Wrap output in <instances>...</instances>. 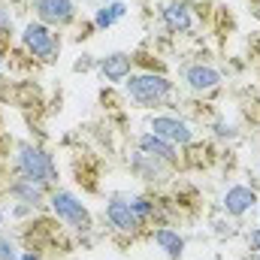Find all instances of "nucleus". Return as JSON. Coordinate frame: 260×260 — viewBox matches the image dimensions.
Instances as JSON below:
<instances>
[{"mask_svg": "<svg viewBox=\"0 0 260 260\" xmlns=\"http://www.w3.org/2000/svg\"><path fill=\"white\" fill-rule=\"evenodd\" d=\"M15 167L30 182H40V185H55L58 182V167H55L52 154L43 151V148H37V145H30V142H21L18 145Z\"/></svg>", "mask_w": 260, "mask_h": 260, "instance_id": "obj_1", "label": "nucleus"}, {"mask_svg": "<svg viewBox=\"0 0 260 260\" xmlns=\"http://www.w3.org/2000/svg\"><path fill=\"white\" fill-rule=\"evenodd\" d=\"M160 18H164V24H167L173 34H185V30H191V24H194V18H191V9H188L182 0H173V3H167V6L160 9Z\"/></svg>", "mask_w": 260, "mask_h": 260, "instance_id": "obj_11", "label": "nucleus"}, {"mask_svg": "<svg viewBox=\"0 0 260 260\" xmlns=\"http://www.w3.org/2000/svg\"><path fill=\"white\" fill-rule=\"evenodd\" d=\"M154 242L170 260H182V254H185V239L179 236V230L160 227V230H154Z\"/></svg>", "mask_w": 260, "mask_h": 260, "instance_id": "obj_14", "label": "nucleus"}, {"mask_svg": "<svg viewBox=\"0 0 260 260\" xmlns=\"http://www.w3.org/2000/svg\"><path fill=\"white\" fill-rule=\"evenodd\" d=\"M151 133L154 136H160V139H167V142H179V145H188L191 139H194V133L191 127L182 121V118H173V115H157V118H151Z\"/></svg>", "mask_w": 260, "mask_h": 260, "instance_id": "obj_6", "label": "nucleus"}, {"mask_svg": "<svg viewBox=\"0 0 260 260\" xmlns=\"http://www.w3.org/2000/svg\"><path fill=\"white\" fill-rule=\"evenodd\" d=\"M0 227H3V215H0Z\"/></svg>", "mask_w": 260, "mask_h": 260, "instance_id": "obj_25", "label": "nucleus"}, {"mask_svg": "<svg viewBox=\"0 0 260 260\" xmlns=\"http://www.w3.org/2000/svg\"><path fill=\"white\" fill-rule=\"evenodd\" d=\"M127 94H130V100L139 103V106H160L164 100H170L173 82H170L167 76H151V73L130 76Z\"/></svg>", "mask_w": 260, "mask_h": 260, "instance_id": "obj_2", "label": "nucleus"}, {"mask_svg": "<svg viewBox=\"0 0 260 260\" xmlns=\"http://www.w3.org/2000/svg\"><path fill=\"white\" fill-rule=\"evenodd\" d=\"M215 136H221V139H233L236 130H233V124H227V121H218V124H215Z\"/></svg>", "mask_w": 260, "mask_h": 260, "instance_id": "obj_19", "label": "nucleus"}, {"mask_svg": "<svg viewBox=\"0 0 260 260\" xmlns=\"http://www.w3.org/2000/svg\"><path fill=\"white\" fill-rule=\"evenodd\" d=\"M76 70H91V55H82V61H76Z\"/></svg>", "mask_w": 260, "mask_h": 260, "instance_id": "obj_22", "label": "nucleus"}, {"mask_svg": "<svg viewBox=\"0 0 260 260\" xmlns=\"http://www.w3.org/2000/svg\"><path fill=\"white\" fill-rule=\"evenodd\" d=\"M248 242H251V248H254V251L260 254V227H257V230H251V233H248Z\"/></svg>", "mask_w": 260, "mask_h": 260, "instance_id": "obj_21", "label": "nucleus"}, {"mask_svg": "<svg viewBox=\"0 0 260 260\" xmlns=\"http://www.w3.org/2000/svg\"><path fill=\"white\" fill-rule=\"evenodd\" d=\"M6 34H12V18H9L6 9L0 6V37H6Z\"/></svg>", "mask_w": 260, "mask_h": 260, "instance_id": "obj_20", "label": "nucleus"}, {"mask_svg": "<svg viewBox=\"0 0 260 260\" xmlns=\"http://www.w3.org/2000/svg\"><path fill=\"white\" fill-rule=\"evenodd\" d=\"M248 260H260V254H257V257H248Z\"/></svg>", "mask_w": 260, "mask_h": 260, "instance_id": "obj_24", "label": "nucleus"}, {"mask_svg": "<svg viewBox=\"0 0 260 260\" xmlns=\"http://www.w3.org/2000/svg\"><path fill=\"white\" fill-rule=\"evenodd\" d=\"M182 79L191 91H212L221 85V73L212 70V67H203V64H191L182 70Z\"/></svg>", "mask_w": 260, "mask_h": 260, "instance_id": "obj_9", "label": "nucleus"}, {"mask_svg": "<svg viewBox=\"0 0 260 260\" xmlns=\"http://www.w3.org/2000/svg\"><path fill=\"white\" fill-rule=\"evenodd\" d=\"M21 260H40V257H37V254H24Z\"/></svg>", "mask_w": 260, "mask_h": 260, "instance_id": "obj_23", "label": "nucleus"}, {"mask_svg": "<svg viewBox=\"0 0 260 260\" xmlns=\"http://www.w3.org/2000/svg\"><path fill=\"white\" fill-rule=\"evenodd\" d=\"M254 203H257V194H254L248 185H233V188H227V194H224V200H221L224 212H227V215H233V218L245 215Z\"/></svg>", "mask_w": 260, "mask_h": 260, "instance_id": "obj_8", "label": "nucleus"}, {"mask_svg": "<svg viewBox=\"0 0 260 260\" xmlns=\"http://www.w3.org/2000/svg\"><path fill=\"white\" fill-rule=\"evenodd\" d=\"M0 260H18V248L9 236H0Z\"/></svg>", "mask_w": 260, "mask_h": 260, "instance_id": "obj_18", "label": "nucleus"}, {"mask_svg": "<svg viewBox=\"0 0 260 260\" xmlns=\"http://www.w3.org/2000/svg\"><path fill=\"white\" fill-rule=\"evenodd\" d=\"M121 15H124V3H109V6L97 9V18H94V24H97V27H112V24H115Z\"/></svg>", "mask_w": 260, "mask_h": 260, "instance_id": "obj_16", "label": "nucleus"}, {"mask_svg": "<svg viewBox=\"0 0 260 260\" xmlns=\"http://www.w3.org/2000/svg\"><path fill=\"white\" fill-rule=\"evenodd\" d=\"M130 206H133V212H136V218H139V221H145V218L154 212V206H151L148 200H142V197H133V200H130Z\"/></svg>", "mask_w": 260, "mask_h": 260, "instance_id": "obj_17", "label": "nucleus"}, {"mask_svg": "<svg viewBox=\"0 0 260 260\" xmlns=\"http://www.w3.org/2000/svg\"><path fill=\"white\" fill-rule=\"evenodd\" d=\"M130 170H133L142 182H164V179H167L164 160H157V157H151V154H145V151H139V154L130 157Z\"/></svg>", "mask_w": 260, "mask_h": 260, "instance_id": "obj_10", "label": "nucleus"}, {"mask_svg": "<svg viewBox=\"0 0 260 260\" xmlns=\"http://www.w3.org/2000/svg\"><path fill=\"white\" fill-rule=\"evenodd\" d=\"M34 12L43 24H70L76 18V0H34Z\"/></svg>", "mask_w": 260, "mask_h": 260, "instance_id": "obj_5", "label": "nucleus"}, {"mask_svg": "<svg viewBox=\"0 0 260 260\" xmlns=\"http://www.w3.org/2000/svg\"><path fill=\"white\" fill-rule=\"evenodd\" d=\"M9 191H12V197H18V200H21V203H27V206L43 203V194H46L40 182H30V179H24V176H21V179H18Z\"/></svg>", "mask_w": 260, "mask_h": 260, "instance_id": "obj_15", "label": "nucleus"}, {"mask_svg": "<svg viewBox=\"0 0 260 260\" xmlns=\"http://www.w3.org/2000/svg\"><path fill=\"white\" fill-rule=\"evenodd\" d=\"M139 151H145V154H151V157H157V160H164V164H173V160H176L173 142H167V139H160V136H154V133H142V136H139Z\"/></svg>", "mask_w": 260, "mask_h": 260, "instance_id": "obj_13", "label": "nucleus"}, {"mask_svg": "<svg viewBox=\"0 0 260 260\" xmlns=\"http://www.w3.org/2000/svg\"><path fill=\"white\" fill-rule=\"evenodd\" d=\"M106 218H109V224H112L115 230H121V233H136L139 224H142V221L136 218L130 200H118V197L106 203Z\"/></svg>", "mask_w": 260, "mask_h": 260, "instance_id": "obj_7", "label": "nucleus"}, {"mask_svg": "<svg viewBox=\"0 0 260 260\" xmlns=\"http://www.w3.org/2000/svg\"><path fill=\"white\" fill-rule=\"evenodd\" d=\"M21 37H24L27 52H34V58H40V61H55L58 52H61V40H58V37L49 30V24H43V21H30Z\"/></svg>", "mask_w": 260, "mask_h": 260, "instance_id": "obj_4", "label": "nucleus"}, {"mask_svg": "<svg viewBox=\"0 0 260 260\" xmlns=\"http://www.w3.org/2000/svg\"><path fill=\"white\" fill-rule=\"evenodd\" d=\"M52 212L64 221V224H70L73 230H91V212L82 206V200H76V197L70 194V191H55L52 194Z\"/></svg>", "mask_w": 260, "mask_h": 260, "instance_id": "obj_3", "label": "nucleus"}, {"mask_svg": "<svg viewBox=\"0 0 260 260\" xmlns=\"http://www.w3.org/2000/svg\"><path fill=\"white\" fill-rule=\"evenodd\" d=\"M100 73H103L106 82H124L130 76V55H124V52L106 55V58L100 61Z\"/></svg>", "mask_w": 260, "mask_h": 260, "instance_id": "obj_12", "label": "nucleus"}]
</instances>
